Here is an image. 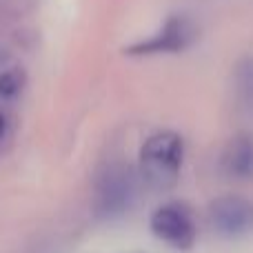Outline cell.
<instances>
[{
    "label": "cell",
    "mask_w": 253,
    "mask_h": 253,
    "mask_svg": "<svg viewBox=\"0 0 253 253\" xmlns=\"http://www.w3.org/2000/svg\"><path fill=\"white\" fill-rule=\"evenodd\" d=\"M209 222L224 238H240L253 231V202L242 196H222L209 205Z\"/></svg>",
    "instance_id": "obj_5"
},
{
    "label": "cell",
    "mask_w": 253,
    "mask_h": 253,
    "mask_svg": "<svg viewBox=\"0 0 253 253\" xmlns=\"http://www.w3.org/2000/svg\"><path fill=\"white\" fill-rule=\"evenodd\" d=\"M222 169L231 178H253V140L249 135H236L227 144L222 156Z\"/></svg>",
    "instance_id": "obj_6"
},
{
    "label": "cell",
    "mask_w": 253,
    "mask_h": 253,
    "mask_svg": "<svg viewBox=\"0 0 253 253\" xmlns=\"http://www.w3.org/2000/svg\"><path fill=\"white\" fill-rule=\"evenodd\" d=\"M149 227L158 240L167 242L173 249H191L196 245V220H193L191 209L182 202H169V205L158 207L151 213Z\"/></svg>",
    "instance_id": "obj_3"
},
{
    "label": "cell",
    "mask_w": 253,
    "mask_h": 253,
    "mask_svg": "<svg viewBox=\"0 0 253 253\" xmlns=\"http://www.w3.org/2000/svg\"><path fill=\"white\" fill-rule=\"evenodd\" d=\"M135 198V178L129 167L109 165L100 171L93 189V211L100 220L120 218Z\"/></svg>",
    "instance_id": "obj_2"
},
{
    "label": "cell",
    "mask_w": 253,
    "mask_h": 253,
    "mask_svg": "<svg viewBox=\"0 0 253 253\" xmlns=\"http://www.w3.org/2000/svg\"><path fill=\"white\" fill-rule=\"evenodd\" d=\"M184 160V142L175 131H158L140 149L138 169L142 180L156 191L175 187Z\"/></svg>",
    "instance_id": "obj_1"
},
{
    "label": "cell",
    "mask_w": 253,
    "mask_h": 253,
    "mask_svg": "<svg viewBox=\"0 0 253 253\" xmlns=\"http://www.w3.org/2000/svg\"><path fill=\"white\" fill-rule=\"evenodd\" d=\"M22 89H25V71L20 67H11L0 74V100H13L22 93Z\"/></svg>",
    "instance_id": "obj_7"
},
{
    "label": "cell",
    "mask_w": 253,
    "mask_h": 253,
    "mask_svg": "<svg viewBox=\"0 0 253 253\" xmlns=\"http://www.w3.org/2000/svg\"><path fill=\"white\" fill-rule=\"evenodd\" d=\"M196 40V25L187 16H171L151 38L133 42L125 49L126 56H156V53H175L187 49Z\"/></svg>",
    "instance_id": "obj_4"
},
{
    "label": "cell",
    "mask_w": 253,
    "mask_h": 253,
    "mask_svg": "<svg viewBox=\"0 0 253 253\" xmlns=\"http://www.w3.org/2000/svg\"><path fill=\"white\" fill-rule=\"evenodd\" d=\"M236 84L240 100L247 102L249 109H253V58L240 60V65L236 69Z\"/></svg>",
    "instance_id": "obj_8"
},
{
    "label": "cell",
    "mask_w": 253,
    "mask_h": 253,
    "mask_svg": "<svg viewBox=\"0 0 253 253\" xmlns=\"http://www.w3.org/2000/svg\"><path fill=\"white\" fill-rule=\"evenodd\" d=\"M13 129H16L13 114L7 111V109H0V149L7 147L9 140L13 138Z\"/></svg>",
    "instance_id": "obj_9"
}]
</instances>
